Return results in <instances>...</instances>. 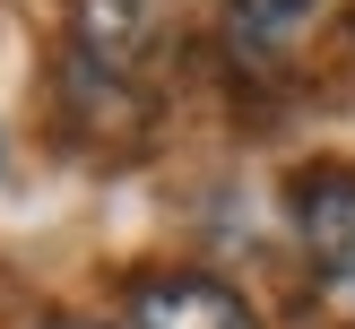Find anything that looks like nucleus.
Segmentation results:
<instances>
[{"instance_id": "nucleus-1", "label": "nucleus", "mask_w": 355, "mask_h": 329, "mask_svg": "<svg viewBox=\"0 0 355 329\" xmlns=\"http://www.w3.org/2000/svg\"><path fill=\"white\" fill-rule=\"evenodd\" d=\"M121 329H252V312L217 277H148L121 303Z\"/></svg>"}, {"instance_id": "nucleus-2", "label": "nucleus", "mask_w": 355, "mask_h": 329, "mask_svg": "<svg viewBox=\"0 0 355 329\" xmlns=\"http://www.w3.org/2000/svg\"><path fill=\"white\" fill-rule=\"evenodd\" d=\"M304 242L321 260V286L355 321V182H312L304 190Z\"/></svg>"}, {"instance_id": "nucleus-3", "label": "nucleus", "mask_w": 355, "mask_h": 329, "mask_svg": "<svg viewBox=\"0 0 355 329\" xmlns=\"http://www.w3.org/2000/svg\"><path fill=\"white\" fill-rule=\"evenodd\" d=\"M156 44V0H78V61L121 78Z\"/></svg>"}, {"instance_id": "nucleus-4", "label": "nucleus", "mask_w": 355, "mask_h": 329, "mask_svg": "<svg viewBox=\"0 0 355 329\" xmlns=\"http://www.w3.org/2000/svg\"><path fill=\"white\" fill-rule=\"evenodd\" d=\"M312 9H321V0H234V35L243 44H286Z\"/></svg>"}, {"instance_id": "nucleus-5", "label": "nucleus", "mask_w": 355, "mask_h": 329, "mask_svg": "<svg viewBox=\"0 0 355 329\" xmlns=\"http://www.w3.org/2000/svg\"><path fill=\"white\" fill-rule=\"evenodd\" d=\"M52 329H87V321H52Z\"/></svg>"}]
</instances>
